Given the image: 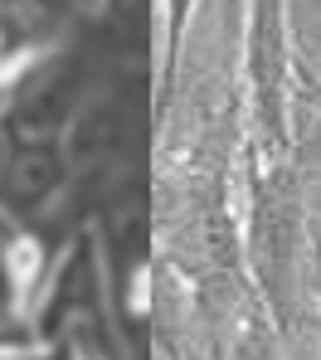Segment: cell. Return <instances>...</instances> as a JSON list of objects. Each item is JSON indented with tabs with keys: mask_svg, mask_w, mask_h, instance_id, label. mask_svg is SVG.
<instances>
[{
	"mask_svg": "<svg viewBox=\"0 0 321 360\" xmlns=\"http://www.w3.org/2000/svg\"><path fill=\"white\" fill-rule=\"evenodd\" d=\"M0 360H25V356H0ZM34 360H68L64 351H54V356H34Z\"/></svg>",
	"mask_w": 321,
	"mask_h": 360,
	"instance_id": "cell-5",
	"label": "cell"
},
{
	"mask_svg": "<svg viewBox=\"0 0 321 360\" xmlns=\"http://www.w3.org/2000/svg\"><path fill=\"white\" fill-rule=\"evenodd\" d=\"M171 360H181V356H176V351H171Z\"/></svg>",
	"mask_w": 321,
	"mask_h": 360,
	"instance_id": "cell-7",
	"label": "cell"
},
{
	"mask_svg": "<svg viewBox=\"0 0 321 360\" xmlns=\"http://www.w3.org/2000/svg\"><path fill=\"white\" fill-rule=\"evenodd\" d=\"M68 5H73V10H78V5H98V0H68Z\"/></svg>",
	"mask_w": 321,
	"mask_h": 360,
	"instance_id": "cell-6",
	"label": "cell"
},
{
	"mask_svg": "<svg viewBox=\"0 0 321 360\" xmlns=\"http://www.w3.org/2000/svg\"><path fill=\"white\" fill-rule=\"evenodd\" d=\"M239 360H277L263 321H249V331H244V341H239Z\"/></svg>",
	"mask_w": 321,
	"mask_h": 360,
	"instance_id": "cell-3",
	"label": "cell"
},
{
	"mask_svg": "<svg viewBox=\"0 0 321 360\" xmlns=\"http://www.w3.org/2000/svg\"><path fill=\"white\" fill-rule=\"evenodd\" d=\"M292 39H287V0H249L244 30V78H249V112L254 146L249 161L277 171L292 166Z\"/></svg>",
	"mask_w": 321,
	"mask_h": 360,
	"instance_id": "cell-1",
	"label": "cell"
},
{
	"mask_svg": "<svg viewBox=\"0 0 321 360\" xmlns=\"http://www.w3.org/2000/svg\"><path fill=\"white\" fill-rule=\"evenodd\" d=\"M68 151L59 136H5L0 151V210L15 224L44 219L49 205L68 190Z\"/></svg>",
	"mask_w": 321,
	"mask_h": 360,
	"instance_id": "cell-2",
	"label": "cell"
},
{
	"mask_svg": "<svg viewBox=\"0 0 321 360\" xmlns=\"http://www.w3.org/2000/svg\"><path fill=\"white\" fill-rule=\"evenodd\" d=\"M0 151H5V141H0Z\"/></svg>",
	"mask_w": 321,
	"mask_h": 360,
	"instance_id": "cell-8",
	"label": "cell"
},
{
	"mask_svg": "<svg viewBox=\"0 0 321 360\" xmlns=\"http://www.w3.org/2000/svg\"><path fill=\"white\" fill-rule=\"evenodd\" d=\"M292 88H297V93H302V98H307V103L321 112V78H317V73H312L302 59H297V68H292Z\"/></svg>",
	"mask_w": 321,
	"mask_h": 360,
	"instance_id": "cell-4",
	"label": "cell"
}]
</instances>
